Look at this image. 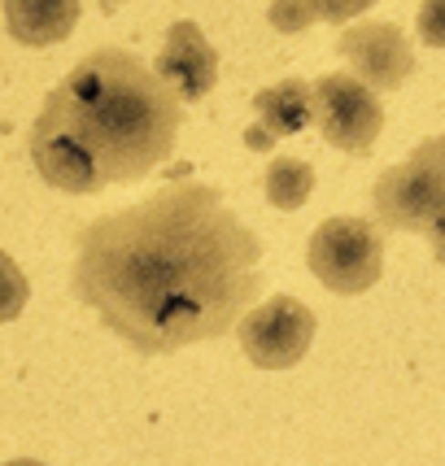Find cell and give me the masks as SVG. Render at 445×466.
Here are the masks:
<instances>
[{"label": "cell", "instance_id": "obj_1", "mask_svg": "<svg viewBox=\"0 0 445 466\" xmlns=\"http://www.w3.org/2000/svg\"><path fill=\"white\" fill-rule=\"evenodd\" d=\"M263 240L202 179H171L75 236L70 292L136 353L219 340L263 292Z\"/></svg>", "mask_w": 445, "mask_h": 466}, {"label": "cell", "instance_id": "obj_2", "mask_svg": "<svg viewBox=\"0 0 445 466\" xmlns=\"http://www.w3.org/2000/svg\"><path fill=\"white\" fill-rule=\"evenodd\" d=\"M183 101L131 48H97L48 92L31 122V162L48 187L92 197L140 183L175 153Z\"/></svg>", "mask_w": 445, "mask_h": 466}, {"label": "cell", "instance_id": "obj_3", "mask_svg": "<svg viewBox=\"0 0 445 466\" xmlns=\"http://www.w3.org/2000/svg\"><path fill=\"white\" fill-rule=\"evenodd\" d=\"M371 223L380 231H432L445 218V131L415 144L406 162L371 183Z\"/></svg>", "mask_w": 445, "mask_h": 466}, {"label": "cell", "instance_id": "obj_4", "mask_svg": "<svg viewBox=\"0 0 445 466\" xmlns=\"http://www.w3.org/2000/svg\"><path fill=\"white\" fill-rule=\"evenodd\" d=\"M310 275L336 297H363L385 275V231L371 218L336 214L310 231L305 240Z\"/></svg>", "mask_w": 445, "mask_h": 466}, {"label": "cell", "instance_id": "obj_5", "mask_svg": "<svg viewBox=\"0 0 445 466\" xmlns=\"http://www.w3.org/2000/svg\"><path fill=\"white\" fill-rule=\"evenodd\" d=\"M315 127L336 153L367 157L380 140V131H385L380 92L367 87L363 79H354L349 70L324 75L315 83Z\"/></svg>", "mask_w": 445, "mask_h": 466}, {"label": "cell", "instance_id": "obj_6", "mask_svg": "<svg viewBox=\"0 0 445 466\" xmlns=\"http://www.w3.org/2000/svg\"><path fill=\"white\" fill-rule=\"evenodd\" d=\"M315 331H319V319L297 297H271L266 305H254L241 319V327H236L244 358L258 370L297 366L315 345Z\"/></svg>", "mask_w": 445, "mask_h": 466}, {"label": "cell", "instance_id": "obj_7", "mask_svg": "<svg viewBox=\"0 0 445 466\" xmlns=\"http://www.w3.org/2000/svg\"><path fill=\"white\" fill-rule=\"evenodd\" d=\"M336 53L354 66L349 75L363 79L367 87H376V92H398L415 75V48H410V40H406V31L398 22L345 26L341 40H336Z\"/></svg>", "mask_w": 445, "mask_h": 466}, {"label": "cell", "instance_id": "obj_8", "mask_svg": "<svg viewBox=\"0 0 445 466\" xmlns=\"http://www.w3.org/2000/svg\"><path fill=\"white\" fill-rule=\"evenodd\" d=\"M153 70L180 101H205L219 83V48L205 40V31L192 18H180L171 22Z\"/></svg>", "mask_w": 445, "mask_h": 466}, {"label": "cell", "instance_id": "obj_9", "mask_svg": "<svg viewBox=\"0 0 445 466\" xmlns=\"http://www.w3.org/2000/svg\"><path fill=\"white\" fill-rule=\"evenodd\" d=\"M254 114H258V122L244 131V144L254 153H263L275 140H288V136H297L315 122V87L305 79L271 83L254 96Z\"/></svg>", "mask_w": 445, "mask_h": 466}, {"label": "cell", "instance_id": "obj_10", "mask_svg": "<svg viewBox=\"0 0 445 466\" xmlns=\"http://www.w3.org/2000/svg\"><path fill=\"white\" fill-rule=\"evenodd\" d=\"M79 0H9L5 5V22H9V35L18 44L44 48V44H61L75 22H79Z\"/></svg>", "mask_w": 445, "mask_h": 466}, {"label": "cell", "instance_id": "obj_11", "mask_svg": "<svg viewBox=\"0 0 445 466\" xmlns=\"http://www.w3.org/2000/svg\"><path fill=\"white\" fill-rule=\"evenodd\" d=\"M310 192H315V166L302 157H275L263 170V197L284 214L302 209L310 201Z\"/></svg>", "mask_w": 445, "mask_h": 466}, {"label": "cell", "instance_id": "obj_12", "mask_svg": "<svg viewBox=\"0 0 445 466\" xmlns=\"http://www.w3.org/2000/svg\"><path fill=\"white\" fill-rule=\"evenodd\" d=\"M31 301V279L22 275V266L0 248V323H14Z\"/></svg>", "mask_w": 445, "mask_h": 466}, {"label": "cell", "instance_id": "obj_13", "mask_svg": "<svg viewBox=\"0 0 445 466\" xmlns=\"http://www.w3.org/2000/svg\"><path fill=\"white\" fill-rule=\"evenodd\" d=\"M415 31L428 48H445V0H428L415 14Z\"/></svg>", "mask_w": 445, "mask_h": 466}, {"label": "cell", "instance_id": "obj_14", "mask_svg": "<svg viewBox=\"0 0 445 466\" xmlns=\"http://www.w3.org/2000/svg\"><path fill=\"white\" fill-rule=\"evenodd\" d=\"M428 240H432V258H437V266H445V218L428 231Z\"/></svg>", "mask_w": 445, "mask_h": 466}, {"label": "cell", "instance_id": "obj_15", "mask_svg": "<svg viewBox=\"0 0 445 466\" xmlns=\"http://www.w3.org/2000/svg\"><path fill=\"white\" fill-rule=\"evenodd\" d=\"M5 466H48V462H40V458H14V462H5Z\"/></svg>", "mask_w": 445, "mask_h": 466}]
</instances>
